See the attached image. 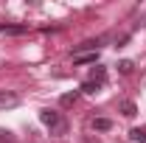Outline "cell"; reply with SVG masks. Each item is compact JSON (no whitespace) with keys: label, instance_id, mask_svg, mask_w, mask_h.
Masks as SVG:
<instances>
[{"label":"cell","instance_id":"4fadbf2b","mask_svg":"<svg viewBox=\"0 0 146 143\" xmlns=\"http://www.w3.org/2000/svg\"><path fill=\"white\" fill-rule=\"evenodd\" d=\"M84 143H96V140H84Z\"/></svg>","mask_w":146,"mask_h":143},{"label":"cell","instance_id":"8992f818","mask_svg":"<svg viewBox=\"0 0 146 143\" xmlns=\"http://www.w3.org/2000/svg\"><path fill=\"white\" fill-rule=\"evenodd\" d=\"M121 115H124V118H135V115H138L135 101H124V104H121Z\"/></svg>","mask_w":146,"mask_h":143},{"label":"cell","instance_id":"9c48e42d","mask_svg":"<svg viewBox=\"0 0 146 143\" xmlns=\"http://www.w3.org/2000/svg\"><path fill=\"white\" fill-rule=\"evenodd\" d=\"M76 98H79V93L73 90V93H65V95L59 98V104H62V107H70V104H76Z\"/></svg>","mask_w":146,"mask_h":143},{"label":"cell","instance_id":"7a4b0ae2","mask_svg":"<svg viewBox=\"0 0 146 143\" xmlns=\"http://www.w3.org/2000/svg\"><path fill=\"white\" fill-rule=\"evenodd\" d=\"M20 104V95L14 90H0V109H9V107H17Z\"/></svg>","mask_w":146,"mask_h":143},{"label":"cell","instance_id":"8fae6325","mask_svg":"<svg viewBox=\"0 0 146 143\" xmlns=\"http://www.w3.org/2000/svg\"><path fill=\"white\" fill-rule=\"evenodd\" d=\"M98 90H101V84H96V81H90V79H87V81H84V84H82V93H98Z\"/></svg>","mask_w":146,"mask_h":143},{"label":"cell","instance_id":"6da1fadb","mask_svg":"<svg viewBox=\"0 0 146 143\" xmlns=\"http://www.w3.org/2000/svg\"><path fill=\"white\" fill-rule=\"evenodd\" d=\"M39 121L51 129V135L56 138H62V135H68V121L56 112V109H39Z\"/></svg>","mask_w":146,"mask_h":143},{"label":"cell","instance_id":"ba28073f","mask_svg":"<svg viewBox=\"0 0 146 143\" xmlns=\"http://www.w3.org/2000/svg\"><path fill=\"white\" fill-rule=\"evenodd\" d=\"M96 59H98V51H96V54H82V56H73V62H76V65H93Z\"/></svg>","mask_w":146,"mask_h":143},{"label":"cell","instance_id":"277c9868","mask_svg":"<svg viewBox=\"0 0 146 143\" xmlns=\"http://www.w3.org/2000/svg\"><path fill=\"white\" fill-rule=\"evenodd\" d=\"M90 81H96V84H101L104 87V81H107V68H93V73H90Z\"/></svg>","mask_w":146,"mask_h":143},{"label":"cell","instance_id":"52a82bcc","mask_svg":"<svg viewBox=\"0 0 146 143\" xmlns=\"http://www.w3.org/2000/svg\"><path fill=\"white\" fill-rule=\"evenodd\" d=\"M93 129H96V132H110V129H112V121H110V118H96V121H93Z\"/></svg>","mask_w":146,"mask_h":143},{"label":"cell","instance_id":"5b68a950","mask_svg":"<svg viewBox=\"0 0 146 143\" xmlns=\"http://www.w3.org/2000/svg\"><path fill=\"white\" fill-rule=\"evenodd\" d=\"M28 25H9V23H0V34H25Z\"/></svg>","mask_w":146,"mask_h":143},{"label":"cell","instance_id":"7c38bea8","mask_svg":"<svg viewBox=\"0 0 146 143\" xmlns=\"http://www.w3.org/2000/svg\"><path fill=\"white\" fill-rule=\"evenodd\" d=\"M0 143H14V138H11L9 129H0Z\"/></svg>","mask_w":146,"mask_h":143},{"label":"cell","instance_id":"3957f363","mask_svg":"<svg viewBox=\"0 0 146 143\" xmlns=\"http://www.w3.org/2000/svg\"><path fill=\"white\" fill-rule=\"evenodd\" d=\"M129 140L132 143H146V126H132L129 129Z\"/></svg>","mask_w":146,"mask_h":143},{"label":"cell","instance_id":"30bf717a","mask_svg":"<svg viewBox=\"0 0 146 143\" xmlns=\"http://www.w3.org/2000/svg\"><path fill=\"white\" fill-rule=\"evenodd\" d=\"M132 70H135V65H132L129 59H124V62H118V73H121V76H129Z\"/></svg>","mask_w":146,"mask_h":143}]
</instances>
